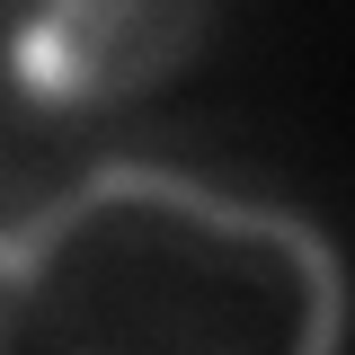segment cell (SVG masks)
Here are the masks:
<instances>
[{
	"label": "cell",
	"mask_w": 355,
	"mask_h": 355,
	"mask_svg": "<svg viewBox=\"0 0 355 355\" xmlns=\"http://www.w3.org/2000/svg\"><path fill=\"white\" fill-rule=\"evenodd\" d=\"M36 18H53V27H71V18H80V0H36Z\"/></svg>",
	"instance_id": "3957f363"
},
{
	"label": "cell",
	"mask_w": 355,
	"mask_h": 355,
	"mask_svg": "<svg viewBox=\"0 0 355 355\" xmlns=\"http://www.w3.org/2000/svg\"><path fill=\"white\" fill-rule=\"evenodd\" d=\"M89 187H98V205H160V214H187V222H205V231H222V240H275V249H293L302 293H311L302 355H329L347 338V266H338V249H329L320 222L275 214V205H240V196H214V187H196V178L142 169V160H98Z\"/></svg>",
	"instance_id": "6da1fadb"
},
{
	"label": "cell",
	"mask_w": 355,
	"mask_h": 355,
	"mask_svg": "<svg viewBox=\"0 0 355 355\" xmlns=\"http://www.w3.org/2000/svg\"><path fill=\"white\" fill-rule=\"evenodd\" d=\"M89 205H98V187H62L53 205H36V214H18L9 231H0V293H9V311H0V329H18V311H27V293H36V266H44V249L62 240V231H80L89 222Z\"/></svg>",
	"instance_id": "7a4b0ae2"
}]
</instances>
